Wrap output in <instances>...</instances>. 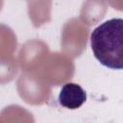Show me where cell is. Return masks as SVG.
Wrapping results in <instances>:
<instances>
[{"label": "cell", "instance_id": "obj_1", "mask_svg": "<svg viewBox=\"0 0 123 123\" xmlns=\"http://www.w3.org/2000/svg\"><path fill=\"white\" fill-rule=\"evenodd\" d=\"M90 46L102 65L123 70V18H111L97 26L90 35Z\"/></svg>", "mask_w": 123, "mask_h": 123}, {"label": "cell", "instance_id": "obj_2", "mask_svg": "<svg viewBox=\"0 0 123 123\" xmlns=\"http://www.w3.org/2000/svg\"><path fill=\"white\" fill-rule=\"evenodd\" d=\"M86 101V93L83 87L75 83H66L59 93V103L68 110L79 109Z\"/></svg>", "mask_w": 123, "mask_h": 123}]
</instances>
